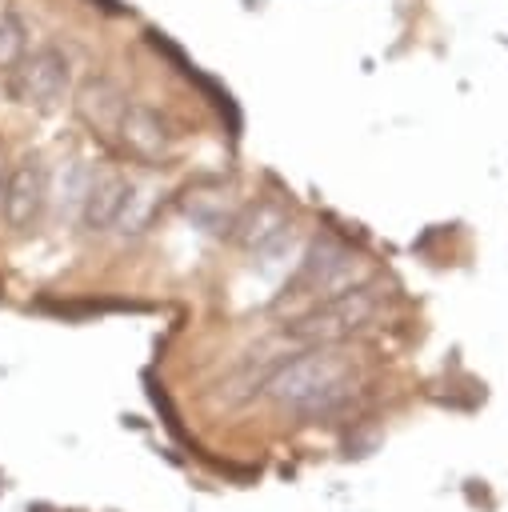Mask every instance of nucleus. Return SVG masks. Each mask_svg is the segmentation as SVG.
<instances>
[{"label":"nucleus","mask_w":508,"mask_h":512,"mask_svg":"<svg viewBox=\"0 0 508 512\" xmlns=\"http://www.w3.org/2000/svg\"><path fill=\"white\" fill-rule=\"evenodd\" d=\"M352 392H356L352 364L324 348H312V352L280 364L268 380V396L292 412H328V408L344 404Z\"/></svg>","instance_id":"nucleus-1"},{"label":"nucleus","mask_w":508,"mask_h":512,"mask_svg":"<svg viewBox=\"0 0 508 512\" xmlns=\"http://www.w3.org/2000/svg\"><path fill=\"white\" fill-rule=\"evenodd\" d=\"M4 84L20 108L48 112L72 96V64L60 48H32L4 72Z\"/></svg>","instance_id":"nucleus-2"},{"label":"nucleus","mask_w":508,"mask_h":512,"mask_svg":"<svg viewBox=\"0 0 508 512\" xmlns=\"http://www.w3.org/2000/svg\"><path fill=\"white\" fill-rule=\"evenodd\" d=\"M376 312H380V288L360 280V284H352V288H344V292L324 296L308 316L296 320L292 336H300V340H316V344L344 340V336L360 332Z\"/></svg>","instance_id":"nucleus-3"},{"label":"nucleus","mask_w":508,"mask_h":512,"mask_svg":"<svg viewBox=\"0 0 508 512\" xmlns=\"http://www.w3.org/2000/svg\"><path fill=\"white\" fill-rule=\"evenodd\" d=\"M356 268H360L356 252H352L348 244L324 236V240H316V244L304 252L292 288L304 292V296L324 300V296H332V292H344V288L360 284V272H356Z\"/></svg>","instance_id":"nucleus-4"},{"label":"nucleus","mask_w":508,"mask_h":512,"mask_svg":"<svg viewBox=\"0 0 508 512\" xmlns=\"http://www.w3.org/2000/svg\"><path fill=\"white\" fill-rule=\"evenodd\" d=\"M48 208V172L40 168V160H20L16 168H8L4 184H0V212L8 220V228L28 232Z\"/></svg>","instance_id":"nucleus-5"},{"label":"nucleus","mask_w":508,"mask_h":512,"mask_svg":"<svg viewBox=\"0 0 508 512\" xmlns=\"http://www.w3.org/2000/svg\"><path fill=\"white\" fill-rule=\"evenodd\" d=\"M116 140L140 164H160L172 152V128H168V120L152 104H140V100H128L124 104V112L116 120Z\"/></svg>","instance_id":"nucleus-6"},{"label":"nucleus","mask_w":508,"mask_h":512,"mask_svg":"<svg viewBox=\"0 0 508 512\" xmlns=\"http://www.w3.org/2000/svg\"><path fill=\"white\" fill-rule=\"evenodd\" d=\"M232 236L252 248V252H272L276 244H284L288 236V212L276 204V200H260L252 208H244L240 216H232Z\"/></svg>","instance_id":"nucleus-7"},{"label":"nucleus","mask_w":508,"mask_h":512,"mask_svg":"<svg viewBox=\"0 0 508 512\" xmlns=\"http://www.w3.org/2000/svg\"><path fill=\"white\" fill-rule=\"evenodd\" d=\"M124 192H128V180L120 172H92V184H88V196L80 208V224L88 232H112Z\"/></svg>","instance_id":"nucleus-8"},{"label":"nucleus","mask_w":508,"mask_h":512,"mask_svg":"<svg viewBox=\"0 0 508 512\" xmlns=\"http://www.w3.org/2000/svg\"><path fill=\"white\" fill-rule=\"evenodd\" d=\"M88 184H92V168L84 160H60V168L48 172V208L64 220H80Z\"/></svg>","instance_id":"nucleus-9"},{"label":"nucleus","mask_w":508,"mask_h":512,"mask_svg":"<svg viewBox=\"0 0 508 512\" xmlns=\"http://www.w3.org/2000/svg\"><path fill=\"white\" fill-rule=\"evenodd\" d=\"M124 92L112 84V80H88V84H80V92H76V112L92 124V128H104V132H116V120H120V112H124Z\"/></svg>","instance_id":"nucleus-10"},{"label":"nucleus","mask_w":508,"mask_h":512,"mask_svg":"<svg viewBox=\"0 0 508 512\" xmlns=\"http://www.w3.org/2000/svg\"><path fill=\"white\" fill-rule=\"evenodd\" d=\"M152 212H156V188H148V184H132V180H128V192H124V204H120V212H116L112 232H120V236H136V232L148 228Z\"/></svg>","instance_id":"nucleus-11"},{"label":"nucleus","mask_w":508,"mask_h":512,"mask_svg":"<svg viewBox=\"0 0 508 512\" xmlns=\"http://www.w3.org/2000/svg\"><path fill=\"white\" fill-rule=\"evenodd\" d=\"M24 52H28L24 24H20V20H12V16H0V72H8Z\"/></svg>","instance_id":"nucleus-12"},{"label":"nucleus","mask_w":508,"mask_h":512,"mask_svg":"<svg viewBox=\"0 0 508 512\" xmlns=\"http://www.w3.org/2000/svg\"><path fill=\"white\" fill-rule=\"evenodd\" d=\"M4 176H8V168H4V152H0V184H4Z\"/></svg>","instance_id":"nucleus-13"}]
</instances>
